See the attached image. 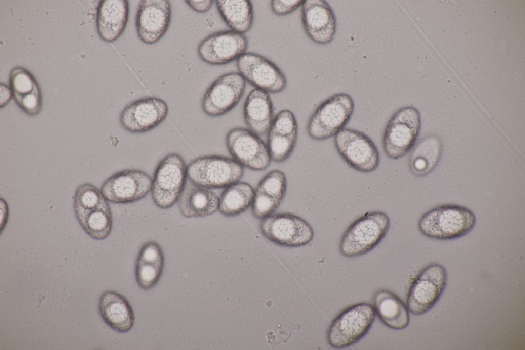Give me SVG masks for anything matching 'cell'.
<instances>
[{"label": "cell", "instance_id": "cell-1", "mask_svg": "<svg viewBox=\"0 0 525 350\" xmlns=\"http://www.w3.org/2000/svg\"><path fill=\"white\" fill-rule=\"evenodd\" d=\"M109 202L95 186L80 184L74 196L73 207L76 218L83 230L93 239L102 240L110 234L113 225Z\"/></svg>", "mask_w": 525, "mask_h": 350}, {"label": "cell", "instance_id": "cell-2", "mask_svg": "<svg viewBox=\"0 0 525 350\" xmlns=\"http://www.w3.org/2000/svg\"><path fill=\"white\" fill-rule=\"evenodd\" d=\"M476 218L469 208L461 205L447 204L437 206L425 213L418 223L420 231L437 240H452L470 232Z\"/></svg>", "mask_w": 525, "mask_h": 350}, {"label": "cell", "instance_id": "cell-3", "mask_svg": "<svg viewBox=\"0 0 525 350\" xmlns=\"http://www.w3.org/2000/svg\"><path fill=\"white\" fill-rule=\"evenodd\" d=\"M388 216L383 212L366 213L352 223L340 241L341 254L352 258L372 250L383 239L390 227Z\"/></svg>", "mask_w": 525, "mask_h": 350}, {"label": "cell", "instance_id": "cell-4", "mask_svg": "<svg viewBox=\"0 0 525 350\" xmlns=\"http://www.w3.org/2000/svg\"><path fill=\"white\" fill-rule=\"evenodd\" d=\"M188 166L175 153L165 156L158 165L152 179L151 192L155 204L167 209L176 204L187 183Z\"/></svg>", "mask_w": 525, "mask_h": 350}, {"label": "cell", "instance_id": "cell-5", "mask_svg": "<svg viewBox=\"0 0 525 350\" xmlns=\"http://www.w3.org/2000/svg\"><path fill=\"white\" fill-rule=\"evenodd\" d=\"M354 108V102L348 94L340 93L330 96L310 118L307 127L309 135L317 141L335 136L348 123Z\"/></svg>", "mask_w": 525, "mask_h": 350}, {"label": "cell", "instance_id": "cell-6", "mask_svg": "<svg viewBox=\"0 0 525 350\" xmlns=\"http://www.w3.org/2000/svg\"><path fill=\"white\" fill-rule=\"evenodd\" d=\"M188 178L195 185L207 189L226 188L238 182L244 167L233 158L220 155H204L188 165Z\"/></svg>", "mask_w": 525, "mask_h": 350}, {"label": "cell", "instance_id": "cell-7", "mask_svg": "<svg viewBox=\"0 0 525 350\" xmlns=\"http://www.w3.org/2000/svg\"><path fill=\"white\" fill-rule=\"evenodd\" d=\"M376 313L369 303L353 305L332 322L327 333L329 345L336 349L351 345L361 339L374 321Z\"/></svg>", "mask_w": 525, "mask_h": 350}, {"label": "cell", "instance_id": "cell-8", "mask_svg": "<svg viewBox=\"0 0 525 350\" xmlns=\"http://www.w3.org/2000/svg\"><path fill=\"white\" fill-rule=\"evenodd\" d=\"M421 127L418 111L407 106L399 109L391 118L384 130L383 147L386 155L398 159L414 146Z\"/></svg>", "mask_w": 525, "mask_h": 350}, {"label": "cell", "instance_id": "cell-9", "mask_svg": "<svg viewBox=\"0 0 525 350\" xmlns=\"http://www.w3.org/2000/svg\"><path fill=\"white\" fill-rule=\"evenodd\" d=\"M334 144L341 157L354 169L369 173L378 167V150L372 140L362 132L344 128L335 135Z\"/></svg>", "mask_w": 525, "mask_h": 350}, {"label": "cell", "instance_id": "cell-10", "mask_svg": "<svg viewBox=\"0 0 525 350\" xmlns=\"http://www.w3.org/2000/svg\"><path fill=\"white\" fill-rule=\"evenodd\" d=\"M447 281L446 270L442 265L433 263L425 267L410 288L407 299L408 309L415 315L428 312L440 299Z\"/></svg>", "mask_w": 525, "mask_h": 350}, {"label": "cell", "instance_id": "cell-11", "mask_svg": "<svg viewBox=\"0 0 525 350\" xmlns=\"http://www.w3.org/2000/svg\"><path fill=\"white\" fill-rule=\"evenodd\" d=\"M261 232L272 242L284 246L299 247L314 237L311 225L302 218L290 213L272 214L262 220Z\"/></svg>", "mask_w": 525, "mask_h": 350}, {"label": "cell", "instance_id": "cell-12", "mask_svg": "<svg viewBox=\"0 0 525 350\" xmlns=\"http://www.w3.org/2000/svg\"><path fill=\"white\" fill-rule=\"evenodd\" d=\"M226 143L233 159L243 167L262 171L271 163L267 145L259 135L248 129L236 127L231 129L227 134Z\"/></svg>", "mask_w": 525, "mask_h": 350}, {"label": "cell", "instance_id": "cell-13", "mask_svg": "<svg viewBox=\"0 0 525 350\" xmlns=\"http://www.w3.org/2000/svg\"><path fill=\"white\" fill-rule=\"evenodd\" d=\"M152 178L135 169L124 170L108 178L100 191L105 198L115 204H128L145 197L151 190Z\"/></svg>", "mask_w": 525, "mask_h": 350}, {"label": "cell", "instance_id": "cell-14", "mask_svg": "<svg viewBox=\"0 0 525 350\" xmlns=\"http://www.w3.org/2000/svg\"><path fill=\"white\" fill-rule=\"evenodd\" d=\"M245 87L246 81L239 73L222 75L206 91L201 103L203 111L211 117L226 114L239 103Z\"/></svg>", "mask_w": 525, "mask_h": 350}, {"label": "cell", "instance_id": "cell-15", "mask_svg": "<svg viewBox=\"0 0 525 350\" xmlns=\"http://www.w3.org/2000/svg\"><path fill=\"white\" fill-rule=\"evenodd\" d=\"M239 73L245 81L255 87L271 93L281 92L287 79L272 61L260 55L245 53L237 61Z\"/></svg>", "mask_w": 525, "mask_h": 350}, {"label": "cell", "instance_id": "cell-16", "mask_svg": "<svg viewBox=\"0 0 525 350\" xmlns=\"http://www.w3.org/2000/svg\"><path fill=\"white\" fill-rule=\"evenodd\" d=\"M248 40L244 34L232 30L214 32L199 44L198 53L204 62L212 65L227 64L238 60L247 50Z\"/></svg>", "mask_w": 525, "mask_h": 350}, {"label": "cell", "instance_id": "cell-17", "mask_svg": "<svg viewBox=\"0 0 525 350\" xmlns=\"http://www.w3.org/2000/svg\"><path fill=\"white\" fill-rule=\"evenodd\" d=\"M168 113L167 103L156 97L136 100L122 110L120 122L122 127L131 133H143L161 123Z\"/></svg>", "mask_w": 525, "mask_h": 350}, {"label": "cell", "instance_id": "cell-18", "mask_svg": "<svg viewBox=\"0 0 525 350\" xmlns=\"http://www.w3.org/2000/svg\"><path fill=\"white\" fill-rule=\"evenodd\" d=\"M170 20L171 6L169 1H141L135 22L139 38L147 44L157 43L167 31Z\"/></svg>", "mask_w": 525, "mask_h": 350}, {"label": "cell", "instance_id": "cell-19", "mask_svg": "<svg viewBox=\"0 0 525 350\" xmlns=\"http://www.w3.org/2000/svg\"><path fill=\"white\" fill-rule=\"evenodd\" d=\"M298 137V125L294 114L288 109L279 111L268 131L267 147L271 160L277 163L292 154Z\"/></svg>", "mask_w": 525, "mask_h": 350}, {"label": "cell", "instance_id": "cell-20", "mask_svg": "<svg viewBox=\"0 0 525 350\" xmlns=\"http://www.w3.org/2000/svg\"><path fill=\"white\" fill-rule=\"evenodd\" d=\"M301 21L308 36L314 42L325 45L331 42L336 31L335 14L324 0L304 1Z\"/></svg>", "mask_w": 525, "mask_h": 350}, {"label": "cell", "instance_id": "cell-21", "mask_svg": "<svg viewBox=\"0 0 525 350\" xmlns=\"http://www.w3.org/2000/svg\"><path fill=\"white\" fill-rule=\"evenodd\" d=\"M9 83L18 107L29 116L37 115L42 110V99L39 86L34 76L25 68L16 67L10 72Z\"/></svg>", "mask_w": 525, "mask_h": 350}, {"label": "cell", "instance_id": "cell-22", "mask_svg": "<svg viewBox=\"0 0 525 350\" xmlns=\"http://www.w3.org/2000/svg\"><path fill=\"white\" fill-rule=\"evenodd\" d=\"M128 15V1H101L96 16V27L100 38L107 42L117 40L126 27Z\"/></svg>", "mask_w": 525, "mask_h": 350}, {"label": "cell", "instance_id": "cell-23", "mask_svg": "<svg viewBox=\"0 0 525 350\" xmlns=\"http://www.w3.org/2000/svg\"><path fill=\"white\" fill-rule=\"evenodd\" d=\"M98 307L103 320L113 330L126 333L133 327V309L121 294L114 291H105L99 299Z\"/></svg>", "mask_w": 525, "mask_h": 350}, {"label": "cell", "instance_id": "cell-24", "mask_svg": "<svg viewBox=\"0 0 525 350\" xmlns=\"http://www.w3.org/2000/svg\"><path fill=\"white\" fill-rule=\"evenodd\" d=\"M273 108L268 92L257 88L251 91L246 99L244 116L248 129L258 135L268 132L273 121Z\"/></svg>", "mask_w": 525, "mask_h": 350}, {"label": "cell", "instance_id": "cell-25", "mask_svg": "<svg viewBox=\"0 0 525 350\" xmlns=\"http://www.w3.org/2000/svg\"><path fill=\"white\" fill-rule=\"evenodd\" d=\"M164 266V255L159 245L154 241L145 243L139 252L135 265L139 286L144 290L154 286L162 275Z\"/></svg>", "mask_w": 525, "mask_h": 350}, {"label": "cell", "instance_id": "cell-26", "mask_svg": "<svg viewBox=\"0 0 525 350\" xmlns=\"http://www.w3.org/2000/svg\"><path fill=\"white\" fill-rule=\"evenodd\" d=\"M193 184V187L185 188L177 202L181 214L186 218H197L208 217L217 211L219 204L217 195L209 189Z\"/></svg>", "mask_w": 525, "mask_h": 350}, {"label": "cell", "instance_id": "cell-27", "mask_svg": "<svg viewBox=\"0 0 525 350\" xmlns=\"http://www.w3.org/2000/svg\"><path fill=\"white\" fill-rule=\"evenodd\" d=\"M374 308L380 321L387 327L401 330L409 323L407 307L394 293L387 290L378 291L374 298Z\"/></svg>", "mask_w": 525, "mask_h": 350}, {"label": "cell", "instance_id": "cell-28", "mask_svg": "<svg viewBox=\"0 0 525 350\" xmlns=\"http://www.w3.org/2000/svg\"><path fill=\"white\" fill-rule=\"evenodd\" d=\"M216 4L220 14L231 29L244 33L252 27L253 7L249 0H217Z\"/></svg>", "mask_w": 525, "mask_h": 350}, {"label": "cell", "instance_id": "cell-29", "mask_svg": "<svg viewBox=\"0 0 525 350\" xmlns=\"http://www.w3.org/2000/svg\"><path fill=\"white\" fill-rule=\"evenodd\" d=\"M255 190L251 185L237 182L226 187L219 197L218 211L226 217H234L251 205Z\"/></svg>", "mask_w": 525, "mask_h": 350}, {"label": "cell", "instance_id": "cell-30", "mask_svg": "<svg viewBox=\"0 0 525 350\" xmlns=\"http://www.w3.org/2000/svg\"><path fill=\"white\" fill-rule=\"evenodd\" d=\"M442 151L439 138L431 135L425 138L415 148L411 161L413 171L424 175L431 171L438 163Z\"/></svg>", "mask_w": 525, "mask_h": 350}, {"label": "cell", "instance_id": "cell-31", "mask_svg": "<svg viewBox=\"0 0 525 350\" xmlns=\"http://www.w3.org/2000/svg\"><path fill=\"white\" fill-rule=\"evenodd\" d=\"M282 201L269 193L256 189L251 205L252 213L255 218L262 220L273 214Z\"/></svg>", "mask_w": 525, "mask_h": 350}, {"label": "cell", "instance_id": "cell-32", "mask_svg": "<svg viewBox=\"0 0 525 350\" xmlns=\"http://www.w3.org/2000/svg\"><path fill=\"white\" fill-rule=\"evenodd\" d=\"M287 188V179L284 172L273 170L266 174L258 183L256 189L268 192L282 200Z\"/></svg>", "mask_w": 525, "mask_h": 350}, {"label": "cell", "instance_id": "cell-33", "mask_svg": "<svg viewBox=\"0 0 525 350\" xmlns=\"http://www.w3.org/2000/svg\"><path fill=\"white\" fill-rule=\"evenodd\" d=\"M304 1H271V6L273 12L278 15H286L296 10L302 6Z\"/></svg>", "mask_w": 525, "mask_h": 350}, {"label": "cell", "instance_id": "cell-34", "mask_svg": "<svg viewBox=\"0 0 525 350\" xmlns=\"http://www.w3.org/2000/svg\"><path fill=\"white\" fill-rule=\"evenodd\" d=\"M188 5L195 11L203 13L207 12L211 7L213 1H186Z\"/></svg>", "mask_w": 525, "mask_h": 350}, {"label": "cell", "instance_id": "cell-35", "mask_svg": "<svg viewBox=\"0 0 525 350\" xmlns=\"http://www.w3.org/2000/svg\"><path fill=\"white\" fill-rule=\"evenodd\" d=\"M13 97V94L11 88L5 84H1V107L5 106L10 101Z\"/></svg>", "mask_w": 525, "mask_h": 350}]
</instances>
